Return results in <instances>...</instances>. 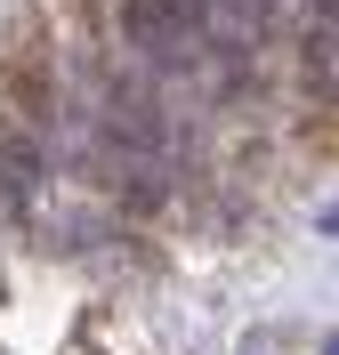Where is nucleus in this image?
<instances>
[{"label":"nucleus","instance_id":"f03ea898","mask_svg":"<svg viewBox=\"0 0 339 355\" xmlns=\"http://www.w3.org/2000/svg\"><path fill=\"white\" fill-rule=\"evenodd\" d=\"M0 186H8V202H17V210H33V186H41V146H33V137H8Z\"/></svg>","mask_w":339,"mask_h":355},{"label":"nucleus","instance_id":"20e7f679","mask_svg":"<svg viewBox=\"0 0 339 355\" xmlns=\"http://www.w3.org/2000/svg\"><path fill=\"white\" fill-rule=\"evenodd\" d=\"M323 355H339V339H331V347H323Z\"/></svg>","mask_w":339,"mask_h":355},{"label":"nucleus","instance_id":"f257e3e1","mask_svg":"<svg viewBox=\"0 0 339 355\" xmlns=\"http://www.w3.org/2000/svg\"><path fill=\"white\" fill-rule=\"evenodd\" d=\"M121 24H130V41L146 65H186L194 57V41H202V0H130L121 8Z\"/></svg>","mask_w":339,"mask_h":355},{"label":"nucleus","instance_id":"7ed1b4c3","mask_svg":"<svg viewBox=\"0 0 339 355\" xmlns=\"http://www.w3.org/2000/svg\"><path fill=\"white\" fill-rule=\"evenodd\" d=\"M323 234H339V210H331V218H323Z\"/></svg>","mask_w":339,"mask_h":355}]
</instances>
